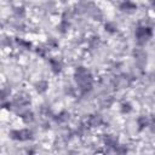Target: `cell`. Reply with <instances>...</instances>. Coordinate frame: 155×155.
<instances>
[{"instance_id":"3","label":"cell","mask_w":155,"mask_h":155,"mask_svg":"<svg viewBox=\"0 0 155 155\" xmlns=\"http://www.w3.org/2000/svg\"><path fill=\"white\" fill-rule=\"evenodd\" d=\"M8 138L16 143H31L35 140V131L29 126L12 127L8 130Z\"/></svg>"},{"instance_id":"8","label":"cell","mask_w":155,"mask_h":155,"mask_svg":"<svg viewBox=\"0 0 155 155\" xmlns=\"http://www.w3.org/2000/svg\"><path fill=\"white\" fill-rule=\"evenodd\" d=\"M71 113L68 109H61L58 111H54V114L51 117V122L56 126H67L71 120Z\"/></svg>"},{"instance_id":"7","label":"cell","mask_w":155,"mask_h":155,"mask_svg":"<svg viewBox=\"0 0 155 155\" xmlns=\"http://www.w3.org/2000/svg\"><path fill=\"white\" fill-rule=\"evenodd\" d=\"M121 142V139L119 138L117 134L115 133H111V132H105L101 136V144H102V148L103 150H114L117 144Z\"/></svg>"},{"instance_id":"17","label":"cell","mask_w":155,"mask_h":155,"mask_svg":"<svg viewBox=\"0 0 155 155\" xmlns=\"http://www.w3.org/2000/svg\"><path fill=\"white\" fill-rule=\"evenodd\" d=\"M117 111L120 115L128 116L134 111V104L130 99H122L117 103Z\"/></svg>"},{"instance_id":"16","label":"cell","mask_w":155,"mask_h":155,"mask_svg":"<svg viewBox=\"0 0 155 155\" xmlns=\"http://www.w3.org/2000/svg\"><path fill=\"white\" fill-rule=\"evenodd\" d=\"M102 46V38L97 34H92L86 36V42H85V47L87 48V51H97L99 47Z\"/></svg>"},{"instance_id":"4","label":"cell","mask_w":155,"mask_h":155,"mask_svg":"<svg viewBox=\"0 0 155 155\" xmlns=\"http://www.w3.org/2000/svg\"><path fill=\"white\" fill-rule=\"evenodd\" d=\"M46 63H47L50 74H51L52 76L58 78V76H61V75L64 73V69H65V61H64L62 57L51 54V56L46 59Z\"/></svg>"},{"instance_id":"20","label":"cell","mask_w":155,"mask_h":155,"mask_svg":"<svg viewBox=\"0 0 155 155\" xmlns=\"http://www.w3.org/2000/svg\"><path fill=\"white\" fill-rule=\"evenodd\" d=\"M109 151H110V150H109ZM131 151H132L131 144H130V143H126V142H122V140L117 144V147H116L114 150H111V153H113L114 155H130Z\"/></svg>"},{"instance_id":"6","label":"cell","mask_w":155,"mask_h":155,"mask_svg":"<svg viewBox=\"0 0 155 155\" xmlns=\"http://www.w3.org/2000/svg\"><path fill=\"white\" fill-rule=\"evenodd\" d=\"M132 58L134 61V67L137 70H143L148 62V52L142 47H136L132 50Z\"/></svg>"},{"instance_id":"18","label":"cell","mask_w":155,"mask_h":155,"mask_svg":"<svg viewBox=\"0 0 155 155\" xmlns=\"http://www.w3.org/2000/svg\"><path fill=\"white\" fill-rule=\"evenodd\" d=\"M11 11H12V17L16 21H25V18L28 17V8L22 4L15 5Z\"/></svg>"},{"instance_id":"22","label":"cell","mask_w":155,"mask_h":155,"mask_svg":"<svg viewBox=\"0 0 155 155\" xmlns=\"http://www.w3.org/2000/svg\"><path fill=\"white\" fill-rule=\"evenodd\" d=\"M44 42L46 44V46L48 47L50 51H54V50H58V48H59V40H58L57 36L48 35Z\"/></svg>"},{"instance_id":"1","label":"cell","mask_w":155,"mask_h":155,"mask_svg":"<svg viewBox=\"0 0 155 155\" xmlns=\"http://www.w3.org/2000/svg\"><path fill=\"white\" fill-rule=\"evenodd\" d=\"M73 82L78 90L79 98H88L96 90L97 78L85 64H76L73 69Z\"/></svg>"},{"instance_id":"5","label":"cell","mask_w":155,"mask_h":155,"mask_svg":"<svg viewBox=\"0 0 155 155\" xmlns=\"http://www.w3.org/2000/svg\"><path fill=\"white\" fill-rule=\"evenodd\" d=\"M87 127L91 130V131H96V130H101L103 128L104 126H107V120L105 117L103 116L102 113L99 111H93V113H90L85 120Z\"/></svg>"},{"instance_id":"26","label":"cell","mask_w":155,"mask_h":155,"mask_svg":"<svg viewBox=\"0 0 155 155\" xmlns=\"http://www.w3.org/2000/svg\"><path fill=\"white\" fill-rule=\"evenodd\" d=\"M64 155H78L76 153H74V151H68L67 154H64Z\"/></svg>"},{"instance_id":"14","label":"cell","mask_w":155,"mask_h":155,"mask_svg":"<svg viewBox=\"0 0 155 155\" xmlns=\"http://www.w3.org/2000/svg\"><path fill=\"white\" fill-rule=\"evenodd\" d=\"M102 29L105 34H108L110 36H117L121 31L119 23L116 21H111V19H105L102 23Z\"/></svg>"},{"instance_id":"13","label":"cell","mask_w":155,"mask_h":155,"mask_svg":"<svg viewBox=\"0 0 155 155\" xmlns=\"http://www.w3.org/2000/svg\"><path fill=\"white\" fill-rule=\"evenodd\" d=\"M149 124H150V115L147 113H140L134 117V127L138 133H142L145 130H148Z\"/></svg>"},{"instance_id":"12","label":"cell","mask_w":155,"mask_h":155,"mask_svg":"<svg viewBox=\"0 0 155 155\" xmlns=\"http://www.w3.org/2000/svg\"><path fill=\"white\" fill-rule=\"evenodd\" d=\"M73 28H74V22H73V21L67 19V18H61V17H59L58 22H57L56 25H54L56 31H57L59 35H62V36L68 35V34L71 31Z\"/></svg>"},{"instance_id":"11","label":"cell","mask_w":155,"mask_h":155,"mask_svg":"<svg viewBox=\"0 0 155 155\" xmlns=\"http://www.w3.org/2000/svg\"><path fill=\"white\" fill-rule=\"evenodd\" d=\"M17 117L21 120V122L24 125V126H30L33 125L35 121H36V113L30 109V108H27V109H23L21 111H18L17 114Z\"/></svg>"},{"instance_id":"24","label":"cell","mask_w":155,"mask_h":155,"mask_svg":"<svg viewBox=\"0 0 155 155\" xmlns=\"http://www.w3.org/2000/svg\"><path fill=\"white\" fill-rule=\"evenodd\" d=\"M149 115H150V124H149L148 131H149L151 134H155V113H151V114H149Z\"/></svg>"},{"instance_id":"10","label":"cell","mask_w":155,"mask_h":155,"mask_svg":"<svg viewBox=\"0 0 155 155\" xmlns=\"http://www.w3.org/2000/svg\"><path fill=\"white\" fill-rule=\"evenodd\" d=\"M116 7L120 13L126 15V16H132V15L137 13L139 5L134 1H121V2L116 4Z\"/></svg>"},{"instance_id":"27","label":"cell","mask_w":155,"mask_h":155,"mask_svg":"<svg viewBox=\"0 0 155 155\" xmlns=\"http://www.w3.org/2000/svg\"><path fill=\"white\" fill-rule=\"evenodd\" d=\"M88 155H102V154H96V153H91V154H88Z\"/></svg>"},{"instance_id":"23","label":"cell","mask_w":155,"mask_h":155,"mask_svg":"<svg viewBox=\"0 0 155 155\" xmlns=\"http://www.w3.org/2000/svg\"><path fill=\"white\" fill-rule=\"evenodd\" d=\"M23 155H38L39 154V148L36 144L33 143H28L27 145H24L23 150H22Z\"/></svg>"},{"instance_id":"21","label":"cell","mask_w":155,"mask_h":155,"mask_svg":"<svg viewBox=\"0 0 155 155\" xmlns=\"http://www.w3.org/2000/svg\"><path fill=\"white\" fill-rule=\"evenodd\" d=\"M63 93H64V96H67L69 98L78 97V90H76V86L74 85V82L64 84L63 85Z\"/></svg>"},{"instance_id":"9","label":"cell","mask_w":155,"mask_h":155,"mask_svg":"<svg viewBox=\"0 0 155 155\" xmlns=\"http://www.w3.org/2000/svg\"><path fill=\"white\" fill-rule=\"evenodd\" d=\"M34 44L31 40L23 38L21 35L15 36V48L19 52V53H29L34 51Z\"/></svg>"},{"instance_id":"19","label":"cell","mask_w":155,"mask_h":155,"mask_svg":"<svg viewBox=\"0 0 155 155\" xmlns=\"http://www.w3.org/2000/svg\"><path fill=\"white\" fill-rule=\"evenodd\" d=\"M33 53H34L36 57L41 58V59H47V58L51 56V51L48 50V47L46 46L45 42H39V44H36V45L34 46Z\"/></svg>"},{"instance_id":"15","label":"cell","mask_w":155,"mask_h":155,"mask_svg":"<svg viewBox=\"0 0 155 155\" xmlns=\"http://www.w3.org/2000/svg\"><path fill=\"white\" fill-rule=\"evenodd\" d=\"M50 81L47 79H38L33 82V90L38 96H45L50 91Z\"/></svg>"},{"instance_id":"2","label":"cell","mask_w":155,"mask_h":155,"mask_svg":"<svg viewBox=\"0 0 155 155\" xmlns=\"http://www.w3.org/2000/svg\"><path fill=\"white\" fill-rule=\"evenodd\" d=\"M154 19L153 21H144L138 22L133 29V40L136 44V47L144 48L155 36L154 30Z\"/></svg>"},{"instance_id":"25","label":"cell","mask_w":155,"mask_h":155,"mask_svg":"<svg viewBox=\"0 0 155 155\" xmlns=\"http://www.w3.org/2000/svg\"><path fill=\"white\" fill-rule=\"evenodd\" d=\"M148 6H149V10H150L151 12H154V13H155V1L149 2V4H148Z\"/></svg>"}]
</instances>
